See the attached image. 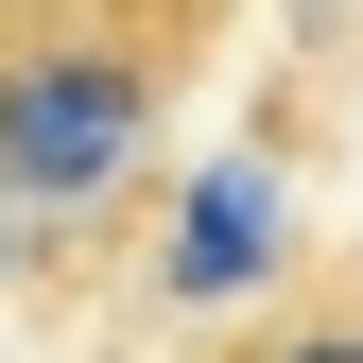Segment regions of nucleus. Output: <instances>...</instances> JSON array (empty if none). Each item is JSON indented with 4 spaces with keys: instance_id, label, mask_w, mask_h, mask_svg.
Returning a JSON list of instances; mask_svg holds the SVG:
<instances>
[{
    "instance_id": "2",
    "label": "nucleus",
    "mask_w": 363,
    "mask_h": 363,
    "mask_svg": "<svg viewBox=\"0 0 363 363\" xmlns=\"http://www.w3.org/2000/svg\"><path fill=\"white\" fill-rule=\"evenodd\" d=\"M225 363H363V294H311V311H277V329H242Z\"/></svg>"
},
{
    "instance_id": "1",
    "label": "nucleus",
    "mask_w": 363,
    "mask_h": 363,
    "mask_svg": "<svg viewBox=\"0 0 363 363\" xmlns=\"http://www.w3.org/2000/svg\"><path fill=\"white\" fill-rule=\"evenodd\" d=\"M173 35H52V52H0V191H121L156 139Z\"/></svg>"
}]
</instances>
